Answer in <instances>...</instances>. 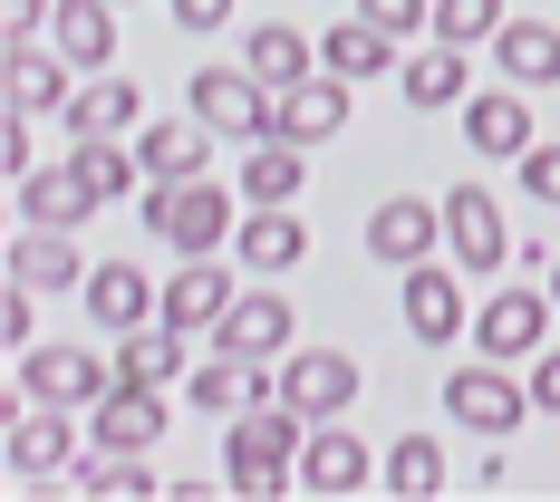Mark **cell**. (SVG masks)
<instances>
[{
  "label": "cell",
  "instance_id": "6da1fadb",
  "mask_svg": "<svg viewBox=\"0 0 560 502\" xmlns=\"http://www.w3.org/2000/svg\"><path fill=\"white\" fill-rule=\"evenodd\" d=\"M300 445H310V416H290L280 396H261V406H242L223 435V483L242 502H271L300 483Z\"/></svg>",
  "mask_w": 560,
  "mask_h": 502
},
{
  "label": "cell",
  "instance_id": "7a4b0ae2",
  "mask_svg": "<svg viewBox=\"0 0 560 502\" xmlns=\"http://www.w3.org/2000/svg\"><path fill=\"white\" fill-rule=\"evenodd\" d=\"M136 213H145V232H155V242H174V252L194 261V252H223L232 232H242V194H223L213 174H184V184L145 174Z\"/></svg>",
  "mask_w": 560,
  "mask_h": 502
},
{
  "label": "cell",
  "instance_id": "3957f363",
  "mask_svg": "<svg viewBox=\"0 0 560 502\" xmlns=\"http://www.w3.org/2000/svg\"><path fill=\"white\" fill-rule=\"evenodd\" d=\"M445 416L464 425V435L503 445L512 425L532 416V377H512L503 358H483V348H474V367H454V377H445Z\"/></svg>",
  "mask_w": 560,
  "mask_h": 502
},
{
  "label": "cell",
  "instance_id": "277c9868",
  "mask_svg": "<svg viewBox=\"0 0 560 502\" xmlns=\"http://www.w3.org/2000/svg\"><path fill=\"white\" fill-rule=\"evenodd\" d=\"M551 319H560L551 280H512V290H493V300L474 310V348H483V358H503V367H532V358H541V338H551Z\"/></svg>",
  "mask_w": 560,
  "mask_h": 502
},
{
  "label": "cell",
  "instance_id": "5b68a950",
  "mask_svg": "<svg viewBox=\"0 0 560 502\" xmlns=\"http://www.w3.org/2000/svg\"><path fill=\"white\" fill-rule=\"evenodd\" d=\"M116 387V358L97 348H20L10 367V406H97Z\"/></svg>",
  "mask_w": 560,
  "mask_h": 502
},
{
  "label": "cell",
  "instance_id": "8992f818",
  "mask_svg": "<svg viewBox=\"0 0 560 502\" xmlns=\"http://www.w3.org/2000/svg\"><path fill=\"white\" fill-rule=\"evenodd\" d=\"M184 107L203 116L213 136L252 145V136H271V107H280V87H261L252 68H194V78H184Z\"/></svg>",
  "mask_w": 560,
  "mask_h": 502
},
{
  "label": "cell",
  "instance_id": "52a82bcc",
  "mask_svg": "<svg viewBox=\"0 0 560 502\" xmlns=\"http://www.w3.org/2000/svg\"><path fill=\"white\" fill-rule=\"evenodd\" d=\"M358 396H368V377H358L348 348H290V358H280V406L310 416V425H338Z\"/></svg>",
  "mask_w": 560,
  "mask_h": 502
},
{
  "label": "cell",
  "instance_id": "ba28073f",
  "mask_svg": "<svg viewBox=\"0 0 560 502\" xmlns=\"http://www.w3.org/2000/svg\"><path fill=\"white\" fill-rule=\"evenodd\" d=\"M396 319H406V338H416V348H454V338L474 329L454 261H416V271H396Z\"/></svg>",
  "mask_w": 560,
  "mask_h": 502
},
{
  "label": "cell",
  "instance_id": "9c48e42d",
  "mask_svg": "<svg viewBox=\"0 0 560 502\" xmlns=\"http://www.w3.org/2000/svg\"><path fill=\"white\" fill-rule=\"evenodd\" d=\"M435 252H445V203L387 194V203L368 213V261H377V271H416V261H435Z\"/></svg>",
  "mask_w": 560,
  "mask_h": 502
},
{
  "label": "cell",
  "instance_id": "30bf717a",
  "mask_svg": "<svg viewBox=\"0 0 560 502\" xmlns=\"http://www.w3.org/2000/svg\"><path fill=\"white\" fill-rule=\"evenodd\" d=\"M213 348H232V358H261V367H280V358L300 348V310H290V300H280L271 280H261V290H242V300H232L223 319H213Z\"/></svg>",
  "mask_w": 560,
  "mask_h": 502
},
{
  "label": "cell",
  "instance_id": "8fae6325",
  "mask_svg": "<svg viewBox=\"0 0 560 502\" xmlns=\"http://www.w3.org/2000/svg\"><path fill=\"white\" fill-rule=\"evenodd\" d=\"M165 425H174L165 387H107L97 406H88V445H97V454H155V445H165Z\"/></svg>",
  "mask_w": 560,
  "mask_h": 502
},
{
  "label": "cell",
  "instance_id": "7c38bea8",
  "mask_svg": "<svg viewBox=\"0 0 560 502\" xmlns=\"http://www.w3.org/2000/svg\"><path fill=\"white\" fill-rule=\"evenodd\" d=\"M464 145L483 155V165H522L532 155V87H474L464 97Z\"/></svg>",
  "mask_w": 560,
  "mask_h": 502
},
{
  "label": "cell",
  "instance_id": "4fadbf2b",
  "mask_svg": "<svg viewBox=\"0 0 560 502\" xmlns=\"http://www.w3.org/2000/svg\"><path fill=\"white\" fill-rule=\"evenodd\" d=\"M445 252H454V271H503L512 261V223L483 184H454L445 194Z\"/></svg>",
  "mask_w": 560,
  "mask_h": 502
},
{
  "label": "cell",
  "instance_id": "5bb4252c",
  "mask_svg": "<svg viewBox=\"0 0 560 502\" xmlns=\"http://www.w3.org/2000/svg\"><path fill=\"white\" fill-rule=\"evenodd\" d=\"M348 107H358V87H348L338 68H319V78L280 87V107H271V136H290V145H329V136H348Z\"/></svg>",
  "mask_w": 560,
  "mask_h": 502
},
{
  "label": "cell",
  "instance_id": "9a60e30c",
  "mask_svg": "<svg viewBox=\"0 0 560 502\" xmlns=\"http://www.w3.org/2000/svg\"><path fill=\"white\" fill-rule=\"evenodd\" d=\"M300 252H310V223H300V203H242L232 261H242L252 280H280V271H300Z\"/></svg>",
  "mask_w": 560,
  "mask_h": 502
},
{
  "label": "cell",
  "instance_id": "2e32d148",
  "mask_svg": "<svg viewBox=\"0 0 560 502\" xmlns=\"http://www.w3.org/2000/svg\"><path fill=\"white\" fill-rule=\"evenodd\" d=\"M0 464H10V474H78V425H68V406H10Z\"/></svg>",
  "mask_w": 560,
  "mask_h": 502
},
{
  "label": "cell",
  "instance_id": "e0dca14e",
  "mask_svg": "<svg viewBox=\"0 0 560 502\" xmlns=\"http://www.w3.org/2000/svg\"><path fill=\"white\" fill-rule=\"evenodd\" d=\"M78 300H88V319L107 338H126V329H145V319L165 310V280H145V261H97Z\"/></svg>",
  "mask_w": 560,
  "mask_h": 502
},
{
  "label": "cell",
  "instance_id": "ac0fdd59",
  "mask_svg": "<svg viewBox=\"0 0 560 502\" xmlns=\"http://www.w3.org/2000/svg\"><path fill=\"white\" fill-rule=\"evenodd\" d=\"M368 483H377V454L358 445L348 425H310V445H300V493L348 502V493H368Z\"/></svg>",
  "mask_w": 560,
  "mask_h": 502
},
{
  "label": "cell",
  "instance_id": "d6986e66",
  "mask_svg": "<svg viewBox=\"0 0 560 502\" xmlns=\"http://www.w3.org/2000/svg\"><path fill=\"white\" fill-rule=\"evenodd\" d=\"M97 203H107V194L88 184V165H78V155H58V165H30V174H20V223H58V232H78Z\"/></svg>",
  "mask_w": 560,
  "mask_h": 502
},
{
  "label": "cell",
  "instance_id": "ffe728a7",
  "mask_svg": "<svg viewBox=\"0 0 560 502\" xmlns=\"http://www.w3.org/2000/svg\"><path fill=\"white\" fill-rule=\"evenodd\" d=\"M0 87H10V107H20V116H58V107H68V87H78V68H68L49 39H10Z\"/></svg>",
  "mask_w": 560,
  "mask_h": 502
},
{
  "label": "cell",
  "instance_id": "44dd1931",
  "mask_svg": "<svg viewBox=\"0 0 560 502\" xmlns=\"http://www.w3.org/2000/svg\"><path fill=\"white\" fill-rule=\"evenodd\" d=\"M116 10H126V0H58L49 10V49L68 58L78 78L116 68Z\"/></svg>",
  "mask_w": 560,
  "mask_h": 502
},
{
  "label": "cell",
  "instance_id": "7402d4cb",
  "mask_svg": "<svg viewBox=\"0 0 560 502\" xmlns=\"http://www.w3.org/2000/svg\"><path fill=\"white\" fill-rule=\"evenodd\" d=\"M97 261H78V232L58 223H20L10 232V280H30V290H88Z\"/></svg>",
  "mask_w": 560,
  "mask_h": 502
},
{
  "label": "cell",
  "instance_id": "603a6c76",
  "mask_svg": "<svg viewBox=\"0 0 560 502\" xmlns=\"http://www.w3.org/2000/svg\"><path fill=\"white\" fill-rule=\"evenodd\" d=\"M58 116H68V136H136V126H145V87H126L116 68H97V78L68 87Z\"/></svg>",
  "mask_w": 560,
  "mask_h": 502
},
{
  "label": "cell",
  "instance_id": "cb8c5ba5",
  "mask_svg": "<svg viewBox=\"0 0 560 502\" xmlns=\"http://www.w3.org/2000/svg\"><path fill=\"white\" fill-rule=\"evenodd\" d=\"M232 300H242V290H232V271L213 261V252H194V261L165 280V310H155V319H174V329H194V338H213V319H223Z\"/></svg>",
  "mask_w": 560,
  "mask_h": 502
},
{
  "label": "cell",
  "instance_id": "d4e9b609",
  "mask_svg": "<svg viewBox=\"0 0 560 502\" xmlns=\"http://www.w3.org/2000/svg\"><path fill=\"white\" fill-rule=\"evenodd\" d=\"M300 174H310V145H290V136H252L242 165H232V194H242V203H300Z\"/></svg>",
  "mask_w": 560,
  "mask_h": 502
},
{
  "label": "cell",
  "instance_id": "484cf974",
  "mask_svg": "<svg viewBox=\"0 0 560 502\" xmlns=\"http://www.w3.org/2000/svg\"><path fill=\"white\" fill-rule=\"evenodd\" d=\"M319 68H338L348 87H368V78H396L406 58H396V30H377L368 10H348L329 39H319Z\"/></svg>",
  "mask_w": 560,
  "mask_h": 502
},
{
  "label": "cell",
  "instance_id": "4316f807",
  "mask_svg": "<svg viewBox=\"0 0 560 502\" xmlns=\"http://www.w3.org/2000/svg\"><path fill=\"white\" fill-rule=\"evenodd\" d=\"M493 68H503L512 87H532V97H541V87H560V30L512 10L503 30H493Z\"/></svg>",
  "mask_w": 560,
  "mask_h": 502
},
{
  "label": "cell",
  "instance_id": "83f0119b",
  "mask_svg": "<svg viewBox=\"0 0 560 502\" xmlns=\"http://www.w3.org/2000/svg\"><path fill=\"white\" fill-rule=\"evenodd\" d=\"M184 338L194 329H174V319L126 329L116 338V387H174V377H194V367H184Z\"/></svg>",
  "mask_w": 560,
  "mask_h": 502
},
{
  "label": "cell",
  "instance_id": "f1b7e54d",
  "mask_svg": "<svg viewBox=\"0 0 560 502\" xmlns=\"http://www.w3.org/2000/svg\"><path fill=\"white\" fill-rule=\"evenodd\" d=\"M396 87H406V107H416V116H445V107L474 97V68H464L454 39H435V49H416L406 68H396Z\"/></svg>",
  "mask_w": 560,
  "mask_h": 502
},
{
  "label": "cell",
  "instance_id": "f546056e",
  "mask_svg": "<svg viewBox=\"0 0 560 502\" xmlns=\"http://www.w3.org/2000/svg\"><path fill=\"white\" fill-rule=\"evenodd\" d=\"M136 155H145V174H165V184L213 174V126L184 107V116H165V126H145V136H136Z\"/></svg>",
  "mask_w": 560,
  "mask_h": 502
},
{
  "label": "cell",
  "instance_id": "4dcf8cb0",
  "mask_svg": "<svg viewBox=\"0 0 560 502\" xmlns=\"http://www.w3.org/2000/svg\"><path fill=\"white\" fill-rule=\"evenodd\" d=\"M242 68H252L261 87H300V78H319V39H300L290 20H261V30L242 39Z\"/></svg>",
  "mask_w": 560,
  "mask_h": 502
},
{
  "label": "cell",
  "instance_id": "1f68e13d",
  "mask_svg": "<svg viewBox=\"0 0 560 502\" xmlns=\"http://www.w3.org/2000/svg\"><path fill=\"white\" fill-rule=\"evenodd\" d=\"M377 483H387L396 502H435V493L454 483V464H445V445H435V435H396L387 464H377Z\"/></svg>",
  "mask_w": 560,
  "mask_h": 502
},
{
  "label": "cell",
  "instance_id": "d6a6232c",
  "mask_svg": "<svg viewBox=\"0 0 560 502\" xmlns=\"http://www.w3.org/2000/svg\"><path fill=\"white\" fill-rule=\"evenodd\" d=\"M78 493H97V502H155L165 483L145 474V454H78V474H68Z\"/></svg>",
  "mask_w": 560,
  "mask_h": 502
},
{
  "label": "cell",
  "instance_id": "836d02e7",
  "mask_svg": "<svg viewBox=\"0 0 560 502\" xmlns=\"http://www.w3.org/2000/svg\"><path fill=\"white\" fill-rule=\"evenodd\" d=\"M512 10L503 0H435V39H454V49H474V39H493Z\"/></svg>",
  "mask_w": 560,
  "mask_h": 502
},
{
  "label": "cell",
  "instance_id": "e575fe53",
  "mask_svg": "<svg viewBox=\"0 0 560 502\" xmlns=\"http://www.w3.org/2000/svg\"><path fill=\"white\" fill-rule=\"evenodd\" d=\"M0 338H10V348H39V290H30V280L0 290Z\"/></svg>",
  "mask_w": 560,
  "mask_h": 502
},
{
  "label": "cell",
  "instance_id": "d590c367",
  "mask_svg": "<svg viewBox=\"0 0 560 502\" xmlns=\"http://www.w3.org/2000/svg\"><path fill=\"white\" fill-rule=\"evenodd\" d=\"M512 174H522V194H532V203H560V145H532Z\"/></svg>",
  "mask_w": 560,
  "mask_h": 502
},
{
  "label": "cell",
  "instance_id": "8d00e7d4",
  "mask_svg": "<svg viewBox=\"0 0 560 502\" xmlns=\"http://www.w3.org/2000/svg\"><path fill=\"white\" fill-rule=\"evenodd\" d=\"M358 10H368L377 30H396V39H406V30H435V0H358Z\"/></svg>",
  "mask_w": 560,
  "mask_h": 502
},
{
  "label": "cell",
  "instance_id": "74e56055",
  "mask_svg": "<svg viewBox=\"0 0 560 502\" xmlns=\"http://www.w3.org/2000/svg\"><path fill=\"white\" fill-rule=\"evenodd\" d=\"M232 10H242V0H174V30L213 39V30H232Z\"/></svg>",
  "mask_w": 560,
  "mask_h": 502
},
{
  "label": "cell",
  "instance_id": "f35d334b",
  "mask_svg": "<svg viewBox=\"0 0 560 502\" xmlns=\"http://www.w3.org/2000/svg\"><path fill=\"white\" fill-rule=\"evenodd\" d=\"M0 165H10V184L39 165V136H30V116H20V107H10V136H0Z\"/></svg>",
  "mask_w": 560,
  "mask_h": 502
},
{
  "label": "cell",
  "instance_id": "ab89813d",
  "mask_svg": "<svg viewBox=\"0 0 560 502\" xmlns=\"http://www.w3.org/2000/svg\"><path fill=\"white\" fill-rule=\"evenodd\" d=\"M49 10H58V0H0V20H10V39H49Z\"/></svg>",
  "mask_w": 560,
  "mask_h": 502
},
{
  "label": "cell",
  "instance_id": "60d3db41",
  "mask_svg": "<svg viewBox=\"0 0 560 502\" xmlns=\"http://www.w3.org/2000/svg\"><path fill=\"white\" fill-rule=\"evenodd\" d=\"M532 406H541V416H560V348H541V358H532Z\"/></svg>",
  "mask_w": 560,
  "mask_h": 502
},
{
  "label": "cell",
  "instance_id": "b9f144b4",
  "mask_svg": "<svg viewBox=\"0 0 560 502\" xmlns=\"http://www.w3.org/2000/svg\"><path fill=\"white\" fill-rule=\"evenodd\" d=\"M541 280H551V300H560V261H551V271H541Z\"/></svg>",
  "mask_w": 560,
  "mask_h": 502
}]
</instances>
